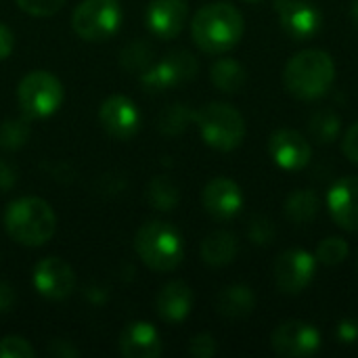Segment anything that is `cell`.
<instances>
[{
    "mask_svg": "<svg viewBox=\"0 0 358 358\" xmlns=\"http://www.w3.org/2000/svg\"><path fill=\"white\" fill-rule=\"evenodd\" d=\"M245 23L237 6L214 2L201 6L191 21V36L199 50L208 55H224L243 38Z\"/></svg>",
    "mask_w": 358,
    "mask_h": 358,
    "instance_id": "6da1fadb",
    "label": "cell"
},
{
    "mask_svg": "<svg viewBox=\"0 0 358 358\" xmlns=\"http://www.w3.org/2000/svg\"><path fill=\"white\" fill-rule=\"evenodd\" d=\"M336 80V63L329 52L308 48L294 55L283 69L285 90L300 101L323 99Z\"/></svg>",
    "mask_w": 358,
    "mask_h": 358,
    "instance_id": "7a4b0ae2",
    "label": "cell"
},
{
    "mask_svg": "<svg viewBox=\"0 0 358 358\" xmlns=\"http://www.w3.org/2000/svg\"><path fill=\"white\" fill-rule=\"evenodd\" d=\"M4 229L13 241L25 248H40L55 235L57 216L48 201L40 197H19L4 212Z\"/></svg>",
    "mask_w": 358,
    "mask_h": 358,
    "instance_id": "3957f363",
    "label": "cell"
},
{
    "mask_svg": "<svg viewBox=\"0 0 358 358\" xmlns=\"http://www.w3.org/2000/svg\"><path fill=\"white\" fill-rule=\"evenodd\" d=\"M134 250L143 264L155 273L176 271L185 258V241L180 231L164 220L145 222L136 231Z\"/></svg>",
    "mask_w": 358,
    "mask_h": 358,
    "instance_id": "277c9868",
    "label": "cell"
},
{
    "mask_svg": "<svg viewBox=\"0 0 358 358\" xmlns=\"http://www.w3.org/2000/svg\"><path fill=\"white\" fill-rule=\"evenodd\" d=\"M203 143L216 151H235L245 138V120L229 103H208L195 111Z\"/></svg>",
    "mask_w": 358,
    "mask_h": 358,
    "instance_id": "5b68a950",
    "label": "cell"
},
{
    "mask_svg": "<svg viewBox=\"0 0 358 358\" xmlns=\"http://www.w3.org/2000/svg\"><path fill=\"white\" fill-rule=\"evenodd\" d=\"M65 90L61 80L44 69L29 71L21 78L17 86V103L25 117L44 120L59 111L63 105Z\"/></svg>",
    "mask_w": 358,
    "mask_h": 358,
    "instance_id": "8992f818",
    "label": "cell"
},
{
    "mask_svg": "<svg viewBox=\"0 0 358 358\" xmlns=\"http://www.w3.org/2000/svg\"><path fill=\"white\" fill-rule=\"evenodd\" d=\"M122 6L117 0H82L73 15L71 27L86 42H105L120 31Z\"/></svg>",
    "mask_w": 358,
    "mask_h": 358,
    "instance_id": "52a82bcc",
    "label": "cell"
},
{
    "mask_svg": "<svg viewBox=\"0 0 358 358\" xmlns=\"http://www.w3.org/2000/svg\"><path fill=\"white\" fill-rule=\"evenodd\" d=\"M199 71V63L193 52L185 48L170 50L157 65H151L141 73V82L149 92H159L172 86L191 82Z\"/></svg>",
    "mask_w": 358,
    "mask_h": 358,
    "instance_id": "ba28073f",
    "label": "cell"
},
{
    "mask_svg": "<svg viewBox=\"0 0 358 358\" xmlns=\"http://www.w3.org/2000/svg\"><path fill=\"white\" fill-rule=\"evenodd\" d=\"M317 258L300 248L285 250L275 262V283L277 289L285 296L302 294L315 279Z\"/></svg>",
    "mask_w": 358,
    "mask_h": 358,
    "instance_id": "9c48e42d",
    "label": "cell"
},
{
    "mask_svg": "<svg viewBox=\"0 0 358 358\" xmlns=\"http://www.w3.org/2000/svg\"><path fill=\"white\" fill-rule=\"evenodd\" d=\"M273 350L283 358H306L319 352L321 334L306 321H283L271 334Z\"/></svg>",
    "mask_w": 358,
    "mask_h": 358,
    "instance_id": "30bf717a",
    "label": "cell"
},
{
    "mask_svg": "<svg viewBox=\"0 0 358 358\" xmlns=\"http://www.w3.org/2000/svg\"><path fill=\"white\" fill-rule=\"evenodd\" d=\"M275 13L283 31L294 42H306L323 27L321 10L308 0H275Z\"/></svg>",
    "mask_w": 358,
    "mask_h": 358,
    "instance_id": "8fae6325",
    "label": "cell"
},
{
    "mask_svg": "<svg viewBox=\"0 0 358 358\" xmlns=\"http://www.w3.org/2000/svg\"><path fill=\"white\" fill-rule=\"evenodd\" d=\"M31 283L42 298L65 300L76 289V273L63 258L48 256L34 266Z\"/></svg>",
    "mask_w": 358,
    "mask_h": 358,
    "instance_id": "7c38bea8",
    "label": "cell"
},
{
    "mask_svg": "<svg viewBox=\"0 0 358 358\" xmlns=\"http://www.w3.org/2000/svg\"><path fill=\"white\" fill-rule=\"evenodd\" d=\"M99 120L103 130L117 141H130L141 130L138 107L124 94L107 96L99 109Z\"/></svg>",
    "mask_w": 358,
    "mask_h": 358,
    "instance_id": "4fadbf2b",
    "label": "cell"
},
{
    "mask_svg": "<svg viewBox=\"0 0 358 358\" xmlns=\"http://www.w3.org/2000/svg\"><path fill=\"white\" fill-rule=\"evenodd\" d=\"M268 153L283 170H304L310 164L313 147L308 138L292 128H279L268 138Z\"/></svg>",
    "mask_w": 358,
    "mask_h": 358,
    "instance_id": "5bb4252c",
    "label": "cell"
},
{
    "mask_svg": "<svg viewBox=\"0 0 358 358\" xmlns=\"http://www.w3.org/2000/svg\"><path fill=\"white\" fill-rule=\"evenodd\" d=\"M203 210L216 220H231L243 208V193L239 185L231 178H212L201 193Z\"/></svg>",
    "mask_w": 358,
    "mask_h": 358,
    "instance_id": "9a60e30c",
    "label": "cell"
},
{
    "mask_svg": "<svg viewBox=\"0 0 358 358\" xmlns=\"http://www.w3.org/2000/svg\"><path fill=\"white\" fill-rule=\"evenodd\" d=\"M189 6L187 0H151L147 6V27L162 40L176 38L187 23Z\"/></svg>",
    "mask_w": 358,
    "mask_h": 358,
    "instance_id": "2e32d148",
    "label": "cell"
},
{
    "mask_svg": "<svg viewBox=\"0 0 358 358\" xmlns=\"http://www.w3.org/2000/svg\"><path fill=\"white\" fill-rule=\"evenodd\" d=\"M327 210L340 229L358 233V176H346L329 189Z\"/></svg>",
    "mask_w": 358,
    "mask_h": 358,
    "instance_id": "e0dca14e",
    "label": "cell"
},
{
    "mask_svg": "<svg viewBox=\"0 0 358 358\" xmlns=\"http://www.w3.org/2000/svg\"><path fill=\"white\" fill-rule=\"evenodd\" d=\"M117 344L126 358H157L164 350L157 329L147 321H136L124 327Z\"/></svg>",
    "mask_w": 358,
    "mask_h": 358,
    "instance_id": "ac0fdd59",
    "label": "cell"
},
{
    "mask_svg": "<svg viewBox=\"0 0 358 358\" xmlns=\"http://www.w3.org/2000/svg\"><path fill=\"white\" fill-rule=\"evenodd\" d=\"M193 289L185 283V281H170L166 283L155 300V308L157 315L166 321V323H182L193 308Z\"/></svg>",
    "mask_w": 358,
    "mask_h": 358,
    "instance_id": "d6986e66",
    "label": "cell"
},
{
    "mask_svg": "<svg viewBox=\"0 0 358 358\" xmlns=\"http://www.w3.org/2000/svg\"><path fill=\"white\" fill-rule=\"evenodd\" d=\"M256 294L248 285H229L216 296V313L224 319L239 321L254 313Z\"/></svg>",
    "mask_w": 358,
    "mask_h": 358,
    "instance_id": "ffe728a7",
    "label": "cell"
},
{
    "mask_svg": "<svg viewBox=\"0 0 358 358\" xmlns=\"http://www.w3.org/2000/svg\"><path fill=\"white\" fill-rule=\"evenodd\" d=\"M201 260L208 266L220 268L231 264L239 254V239L231 231H214L201 241Z\"/></svg>",
    "mask_w": 358,
    "mask_h": 358,
    "instance_id": "44dd1931",
    "label": "cell"
},
{
    "mask_svg": "<svg viewBox=\"0 0 358 358\" xmlns=\"http://www.w3.org/2000/svg\"><path fill=\"white\" fill-rule=\"evenodd\" d=\"M210 78H212V84H214L220 92L237 94V92L245 86L248 71H245V67H243L237 59L222 57V59L214 61V65H212V69H210Z\"/></svg>",
    "mask_w": 358,
    "mask_h": 358,
    "instance_id": "7402d4cb",
    "label": "cell"
},
{
    "mask_svg": "<svg viewBox=\"0 0 358 358\" xmlns=\"http://www.w3.org/2000/svg\"><path fill=\"white\" fill-rule=\"evenodd\" d=\"M321 210V199L317 195V191L313 189H298L294 193H289V197L285 199L283 212L285 218L294 224H308L317 218Z\"/></svg>",
    "mask_w": 358,
    "mask_h": 358,
    "instance_id": "603a6c76",
    "label": "cell"
},
{
    "mask_svg": "<svg viewBox=\"0 0 358 358\" xmlns=\"http://www.w3.org/2000/svg\"><path fill=\"white\" fill-rule=\"evenodd\" d=\"M342 120L334 109H317L308 117V136L319 145H331L340 138Z\"/></svg>",
    "mask_w": 358,
    "mask_h": 358,
    "instance_id": "cb8c5ba5",
    "label": "cell"
},
{
    "mask_svg": "<svg viewBox=\"0 0 358 358\" xmlns=\"http://www.w3.org/2000/svg\"><path fill=\"white\" fill-rule=\"evenodd\" d=\"M147 201L157 212H172L180 203V191L170 176H155L147 185Z\"/></svg>",
    "mask_w": 358,
    "mask_h": 358,
    "instance_id": "d4e9b609",
    "label": "cell"
},
{
    "mask_svg": "<svg viewBox=\"0 0 358 358\" xmlns=\"http://www.w3.org/2000/svg\"><path fill=\"white\" fill-rule=\"evenodd\" d=\"M191 124H195V111L185 103H172L157 115V130L166 136L182 134Z\"/></svg>",
    "mask_w": 358,
    "mask_h": 358,
    "instance_id": "484cf974",
    "label": "cell"
},
{
    "mask_svg": "<svg viewBox=\"0 0 358 358\" xmlns=\"http://www.w3.org/2000/svg\"><path fill=\"white\" fill-rule=\"evenodd\" d=\"M31 134L29 117H8L0 122V147L6 151L21 149Z\"/></svg>",
    "mask_w": 358,
    "mask_h": 358,
    "instance_id": "4316f807",
    "label": "cell"
},
{
    "mask_svg": "<svg viewBox=\"0 0 358 358\" xmlns=\"http://www.w3.org/2000/svg\"><path fill=\"white\" fill-rule=\"evenodd\" d=\"M151 57H153V48L143 42V40H136L132 44H128L124 50H122V65L128 69V71H138L143 73L145 69L151 67Z\"/></svg>",
    "mask_w": 358,
    "mask_h": 358,
    "instance_id": "83f0119b",
    "label": "cell"
},
{
    "mask_svg": "<svg viewBox=\"0 0 358 358\" xmlns=\"http://www.w3.org/2000/svg\"><path fill=\"white\" fill-rule=\"evenodd\" d=\"M315 258L323 266H338L348 258V243L342 237H327L319 243Z\"/></svg>",
    "mask_w": 358,
    "mask_h": 358,
    "instance_id": "f1b7e54d",
    "label": "cell"
},
{
    "mask_svg": "<svg viewBox=\"0 0 358 358\" xmlns=\"http://www.w3.org/2000/svg\"><path fill=\"white\" fill-rule=\"evenodd\" d=\"M248 237L254 245H260V248H266L275 241L277 237V227L275 222L268 218V216H262V214H256L250 218L248 222Z\"/></svg>",
    "mask_w": 358,
    "mask_h": 358,
    "instance_id": "f546056e",
    "label": "cell"
},
{
    "mask_svg": "<svg viewBox=\"0 0 358 358\" xmlns=\"http://www.w3.org/2000/svg\"><path fill=\"white\" fill-rule=\"evenodd\" d=\"M34 346L19 336H6L0 340V358H34Z\"/></svg>",
    "mask_w": 358,
    "mask_h": 358,
    "instance_id": "4dcf8cb0",
    "label": "cell"
},
{
    "mask_svg": "<svg viewBox=\"0 0 358 358\" xmlns=\"http://www.w3.org/2000/svg\"><path fill=\"white\" fill-rule=\"evenodd\" d=\"M17 6L31 17H50L63 8L67 0H15Z\"/></svg>",
    "mask_w": 358,
    "mask_h": 358,
    "instance_id": "1f68e13d",
    "label": "cell"
},
{
    "mask_svg": "<svg viewBox=\"0 0 358 358\" xmlns=\"http://www.w3.org/2000/svg\"><path fill=\"white\" fill-rule=\"evenodd\" d=\"M218 352V344L210 334H197L189 342V355L195 358H212Z\"/></svg>",
    "mask_w": 358,
    "mask_h": 358,
    "instance_id": "d6a6232c",
    "label": "cell"
},
{
    "mask_svg": "<svg viewBox=\"0 0 358 358\" xmlns=\"http://www.w3.org/2000/svg\"><path fill=\"white\" fill-rule=\"evenodd\" d=\"M336 338L344 346H355L358 344V319L357 317H346L338 323L336 327Z\"/></svg>",
    "mask_w": 358,
    "mask_h": 358,
    "instance_id": "836d02e7",
    "label": "cell"
},
{
    "mask_svg": "<svg viewBox=\"0 0 358 358\" xmlns=\"http://www.w3.org/2000/svg\"><path fill=\"white\" fill-rule=\"evenodd\" d=\"M342 151L352 164H358V122L346 130L342 141Z\"/></svg>",
    "mask_w": 358,
    "mask_h": 358,
    "instance_id": "e575fe53",
    "label": "cell"
},
{
    "mask_svg": "<svg viewBox=\"0 0 358 358\" xmlns=\"http://www.w3.org/2000/svg\"><path fill=\"white\" fill-rule=\"evenodd\" d=\"M13 48H15V36H13V31L0 21V61H4V59H8L10 57V52H13Z\"/></svg>",
    "mask_w": 358,
    "mask_h": 358,
    "instance_id": "d590c367",
    "label": "cell"
},
{
    "mask_svg": "<svg viewBox=\"0 0 358 358\" xmlns=\"http://www.w3.org/2000/svg\"><path fill=\"white\" fill-rule=\"evenodd\" d=\"M15 182H17V172H15V168H13L8 162L0 159V191L13 189Z\"/></svg>",
    "mask_w": 358,
    "mask_h": 358,
    "instance_id": "8d00e7d4",
    "label": "cell"
},
{
    "mask_svg": "<svg viewBox=\"0 0 358 358\" xmlns=\"http://www.w3.org/2000/svg\"><path fill=\"white\" fill-rule=\"evenodd\" d=\"M15 289L6 281H0V313H8L15 306Z\"/></svg>",
    "mask_w": 358,
    "mask_h": 358,
    "instance_id": "74e56055",
    "label": "cell"
},
{
    "mask_svg": "<svg viewBox=\"0 0 358 358\" xmlns=\"http://www.w3.org/2000/svg\"><path fill=\"white\" fill-rule=\"evenodd\" d=\"M350 15H352V21L358 25V0H352V6H350Z\"/></svg>",
    "mask_w": 358,
    "mask_h": 358,
    "instance_id": "f35d334b",
    "label": "cell"
},
{
    "mask_svg": "<svg viewBox=\"0 0 358 358\" xmlns=\"http://www.w3.org/2000/svg\"><path fill=\"white\" fill-rule=\"evenodd\" d=\"M245 2H260V0H245Z\"/></svg>",
    "mask_w": 358,
    "mask_h": 358,
    "instance_id": "ab89813d",
    "label": "cell"
}]
</instances>
